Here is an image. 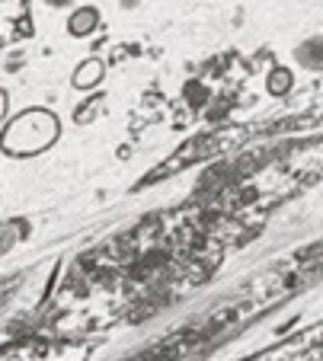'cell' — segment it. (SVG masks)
<instances>
[]
</instances>
